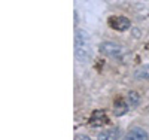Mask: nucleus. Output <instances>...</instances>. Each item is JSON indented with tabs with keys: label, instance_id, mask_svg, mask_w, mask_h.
Listing matches in <instances>:
<instances>
[{
	"label": "nucleus",
	"instance_id": "obj_4",
	"mask_svg": "<svg viewBox=\"0 0 149 140\" xmlns=\"http://www.w3.org/2000/svg\"><path fill=\"white\" fill-rule=\"evenodd\" d=\"M122 140H149V134L140 127H134L125 134Z\"/></svg>",
	"mask_w": 149,
	"mask_h": 140
},
{
	"label": "nucleus",
	"instance_id": "obj_8",
	"mask_svg": "<svg viewBox=\"0 0 149 140\" xmlns=\"http://www.w3.org/2000/svg\"><path fill=\"white\" fill-rule=\"evenodd\" d=\"M127 101H128V104L131 107H137L140 104V101H142V97H140V94L137 91H133L131 90V91L127 93Z\"/></svg>",
	"mask_w": 149,
	"mask_h": 140
},
{
	"label": "nucleus",
	"instance_id": "obj_2",
	"mask_svg": "<svg viewBox=\"0 0 149 140\" xmlns=\"http://www.w3.org/2000/svg\"><path fill=\"white\" fill-rule=\"evenodd\" d=\"M100 52L109 58L113 60H121L124 55H125V49H124L119 43L116 42H110V40H104L100 45Z\"/></svg>",
	"mask_w": 149,
	"mask_h": 140
},
{
	"label": "nucleus",
	"instance_id": "obj_9",
	"mask_svg": "<svg viewBox=\"0 0 149 140\" xmlns=\"http://www.w3.org/2000/svg\"><path fill=\"white\" fill-rule=\"evenodd\" d=\"M134 78L137 79H149V64H143L134 70Z\"/></svg>",
	"mask_w": 149,
	"mask_h": 140
},
{
	"label": "nucleus",
	"instance_id": "obj_10",
	"mask_svg": "<svg viewBox=\"0 0 149 140\" xmlns=\"http://www.w3.org/2000/svg\"><path fill=\"white\" fill-rule=\"evenodd\" d=\"M76 140H93L91 137H88V136H85V134H81V136H78L76 137Z\"/></svg>",
	"mask_w": 149,
	"mask_h": 140
},
{
	"label": "nucleus",
	"instance_id": "obj_11",
	"mask_svg": "<svg viewBox=\"0 0 149 140\" xmlns=\"http://www.w3.org/2000/svg\"><path fill=\"white\" fill-rule=\"evenodd\" d=\"M148 112H149V107H148Z\"/></svg>",
	"mask_w": 149,
	"mask_h": 140
},
{
	"label": "nucleus",
	"instance_id": "obj_6",
	"mask_svg": "<svg viewBox=\"0 0 149 140\" xmlns=\"http://www.w3.org/2000/svg\"><path fill=\"white\" fill-rule=\"evenodd\" d=\"M128 107H130V104H128V101H125L124 98H118L115 103H113V113L116 116H122V115H125V113L128 112Z\"/></svg>",
	"mask_w": 149,
	"mask_h": 140
},
{
	"label": "nucleus",
	"instance_id": "obj_7",
	"mask_svg": "<svg viewBox=\"0 0 149 140\" xmlns=\"http://www.w3.org/2000/svg\"><path fill=\"white\" fill-rule=\"evenodd\" d=\"M118 134H119V130H118V128L104 130V131H102L100 134L97 136V140H116Z\"/></svg>",
	"mask_w": 149,
	"mask_h": 140
},
{
	"label": "nucleus",
	"instance_id": "obj_5",
	"mask_svg": "<svg viewBox=\"0 0 149 140\" xmlns=\"http://www.w3.org/2000/svg\"><path fill=\"white\" fill-rule=\"evenodd\" d=\"M107 122V118H106V113L103 110H94L93 115L90 118V125L97 128V127H102Z\"/></svg>",
	"mask_w": 149,
	"mask_h": 140
},
{
	"label": "nucleus",
	"instance_id": "obj_3",
	"mask_svg": "<svg viewBox=\"0 0 149 140\" xmlns=\"http://www.w3.org/2000/svg\"><path fill=\"white\" fill-rule=\"evenodd\" d=\"M109 24H110V27L113 30H116V31H125L131 25V22L127 17H115V18H112L109 21Z\"/></svg>",
	"mask_w": 149,
	"mask_h": 140
},
{
	"label": "nucleus",
	"instance_id": "obj_1",
	"mask_svg": "<svg viewBox=\"0 0 149 140\" xmlns=\"http://www.w3.org/2000/svg\"><path fill=\"white\" fill-rule=\"evenodd\" d=\"M74 54L76 60L81 63H88L93 58V48H91V37L85 30H78L74 37Z\"/></svg>",
	"mask_w": 149,
	"mask_h": 140
}]
</instances>
